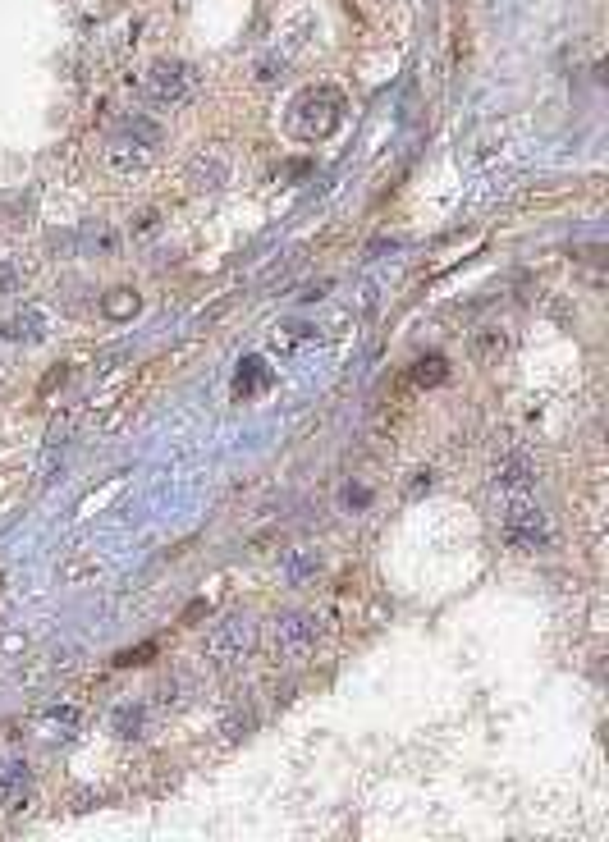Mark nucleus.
Returning <instances> with one entry per match:
<instances>
[{"label": "nucleus", "instance_id": "obj_1", "mask_svg": "<svg viewBox=\"0 0 609 842\" xmlns=\"http://www.w3.org/2000/svg\"><path fill=\"white\" fill-rule=\"evenodd\" d=\"M495 495H500V536L513 550L532 554L550 545V518H545L541 499L532 490V472L522 458L495 467Z\"/></svg>", "mask_w": 609, "mask_h": 842}, {"label": "nucleus", "instance_id": "obj_2", "mask_svg": "<svg viewBox=\"0 0 609 842\" xmlns=\"http://www.w3.org/2000/svg\"><path fill=\"white\" fill-rule=\"evenodd\" d=\"M339 110H344L339 92H330V87H307L303 97L294 101V133L298 138H326L339 124Z\"/></svg>", "mask_w": 609, "mask_h": 842}, {"label": "nucleus", "instance_id": "obj_3", "mask_svg": "<svg viewBox=\"0 0 609 842\" xmlns=\"http://www.w3.org/2000/svg\"><path fill=\"white\" fill-rule=\"evenodd\" d=\"M142 87H147V97L156 101V106H184V101H193L197 92V78L188 65H174V60H161V65L147 69V78H142Z\"/></svg>", "mask_w": 609, "mask_h": 842}, {"label": "nucleus", "instance_id": "obj_4", "mask_svg": "<svg viewBox=\"0 0 609 842\" xmlns=\"http://www.w3.org/2000/svg\"><path fill=\"white\" fill-rule=\"evenodd\" d=\"M275 655H284L289 664H303L316 655V623L307 614H284L275 618Z\"/></svg>", "mask_w": 609, "mask_h": 842}, {"label": "nucleus", "instance_id": "obj_5", "mask_svg": "<svg viewBox=\"0 0 609 842\" xmlns=\"http://www.w3.org/2000/svg\"><path fill=\"white\" fill-rule=\"evenodd\" d=\"M28 792H33V774L23 760L0 765V810H23L28 806Z\"/></svg>", "mask_w": 609, "mask_h": 842}, {"label": "nucleus", "instance_id": "obj_6", "mask_svg": "<svg viewBox=\"0 0 609 842\" xmlns=\"http://www.w3.org/2000/svg\"><path fill=\"white\" fill-rule=\"evenodd\" d=\"M243 655H248V627L229 623L211 637V659H216V664H234V659H243Z\"/></svg>", "mask_w": 609, "mask_h": 842}]
</instances>
